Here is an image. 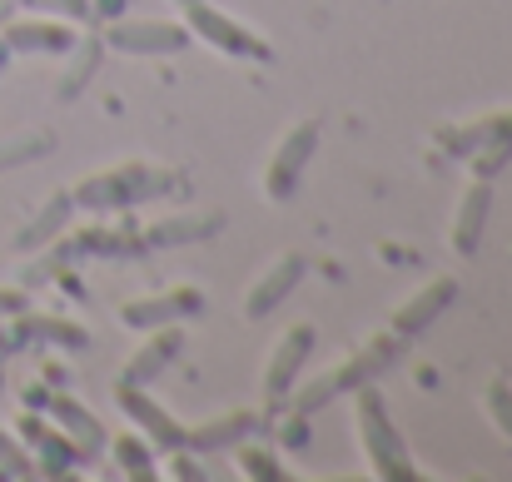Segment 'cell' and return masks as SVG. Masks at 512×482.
Returning <instances> with one entry per match:
<instances>
[{
  "label": "cell",
  "instance_id": "cell-5",
  "mask_svg": "<svg viewBox=\"0 0 512 482\" xmlns=\"http://www.w3.org/2000/svg\"><path fill=\"white\" fill-rule=\"evenodd\" d=\"M319 135H324L319 120H294V125L274 140V150H269V160H264V174H259V194H264L269 204L294 199L304 169H309L314 150H319Z\"/></svg>",
  "mask_w": 512,
  "mask_h": 482
},
{
  "label": "cell",
  "instance_id": "cell-2",
  "mask_svg": "<svg viewBox=\"0 0 512 482\" xmlns=\"http://www.w3.org/2000/svg\"><path fill=\"white\" fill-rule=\"evenodd\" d=\"M353 433H358V448H363V463H368V478L378 482H413L418 468L408 458V443L403 433L393 428L388 418V403L373 383L353 388Z\"/></svg>",
  "mask_w": 512,
  "mask_h": 482
},
{
  "label": "cell",
  "instance_id": "cell-12",
  "mask_svg": "<svg viewBox=\"0 0 512 482\" xmlns=\"http://www.w3.org/2000/svg\"><path fill=\"white\" fill-rule=\"evenodd\" d=\"M463 289H458V279L453 274H433V279H423V289H413L398 309H393V319L388 328L398 333V338H418L428 323L438 319V314H448L453 309V299H458Z\"/></svg>",
  "mask_w": 512,
  "mask_h": 482
},
{
  "label": "cell",
  "instance_id": "cell-4",
  "mask_svg": "<svg viewBox=\"0 0 512 482\" xmlns=\"http://www.w3.org/2000/svg\"><path fill=\"white\" fill-rule=\"evenodd\" d=\"M438 150L453 160H468L478 179H493L512 160V110H493L468 125H438Z\"/></svg>",
  "mask_w": 512,
  "mask_h": 482
},
{
  "label": "cell",
  "instance_id": "cell-1",
  "mask_svg": "<svg viewBox=\"0 0 512 482\" xmlns=\"http://www.w3.org/2000/svg\"><path fill=\"white\" fill-rule=\"evenodd\" d=\"M403 348H408V338H398L393 328H378V333H368L358 348H348L343 358H334L329 368H319V373H299L294 378V388H289V398H284V408H294V413H304V418H314L324 403H334L339 393H353V388H363V383H373V378H383L398 358H403Z\"/></svg>",
  "mask_w": 512,
  "mask_h": 482
},
{
  "label": "cell",
  "instance_id": "cell-9",
  "mask_svg": "<svg viewBox=\"0 0 512 482\" xmlns=\"http://www.w3.org/2000/svg\"><path fill=\"white\" fill-rule=\"evenodd\" d=\"M199 309H204V289H199V284H174L165 294H140V299L120 304V323L135 328V333H150V328L189 319V314H199Z\"/></svg>",
  "mask_w": 512,
  "mask_h": 482
},
{
  "label": "cell",
  "instance_id": "cell-25",
  "mask_svg": "<svg viewBox=\"0 0 512 482\" xmlns=\"http://www.w3.org/2000/svg\"><path fill=\"white\" fill-rule=\"evenodd\" d=\"M70 50H75V55H70V60H75V70L60 80V95H75V90L95 75V60H100L105 40H100V35H85V40H70Z\"/></svg>",
  "mask_w": 512,
  "mask_h": 482
},
{
  "label": "cell",
  "instance_id": "cell-33",
  "mask_svg": "<svg viewBox=\"0 0 512 482\" xmlns=\"http://www.w3.org/2000/svg\"><path fill=\"white\" fill-rule=\"evenodd\" d=\"M179 5H189V0H179Z\"/></svg>",
  "mask_w": 512,
  "mask_h": 482
},
{
  "label": "cell",
  "instance_id": "cell-22",
  "mask_svg": "<svg viewBox=\"0 0 512 482\" xmlns=\"http://www.w3.org/2000/svg\"><path fill=\"white\" fill-rule=\"evenodd\" d=\"M30 448H35V458H40V473H45V478H60V473H70L75 463H85V458H80V448H75L55 423H45V433H40Z\"/></svg>",
  "mask_w": 512,
  "mask_h": 482
},
{
  "label": "cell",
  "instance_id": "cell-21",
  "mask_svg": "<svg viewBox=\"0 0 512 482\" xmlns=\"http://www.w3.org/2000/svg\"><path fill=\"white\" fill-rule=\"evenodd\" d=\"M234 453V468H239V478L249 482H284V463H279V448H269V443H259V438H244V443H234L229 448Z\"/></svg>",
  "mask_w": 512,
  "mask_h": 482
},
{
  "label": "cell",
  "instance_id": "cell-8",
  "mask_svg": "<svg viewBox=\"0 0 512 482\" xmlns=\"http://www.w3.org/2000/svg\"><path fill=\"white\" fill-rule=\"evenodd\" d=\"M184 30L194 35V40H204V45H214V50H224V55H249V60H269V45L264 40H254L234 15H224V10H214L209 0H189L184 5Z\"/></svg>",
  "mask_w": 512,
  "mask_h": 482
},
{
  "label": "cell",
  "instance_id": "cell-18",
  "mask_svg": "<svg viewBox=\"0 0 512 482\" xmlns=\"http://www.w3.org/2000/svg\"><path fill=\"white\" fill-rule=\"evenodd\" d=\"M224 214H170V219H155L150 229H140L145 249H170V244H194V239H209L219 234Z\"/></svg>",
  "mask_w": 512,
  "mask_h": 482
},
{
  "label": "cell",
  "instance_id": "cell-13",
  "mask_svg": "<svg viewBox=\"0 0 512 482\" xmlns=\"http://www.w3.org/2000/svg\"><path fill=\"white\" fill-rule=\"evenodd\" d=\"M115 398H120V408H125V418L135 423V433H145L155 448H184V423L170 418V408L165 403H155L150 398V388H135V383H120L115 388Z\"/></svg>",
  "mask_w": 512,
  "mask_h": 482
},
{
  "label": "cell",
  "instance_id": "cell-14",
  "mask_svg": "<svg viewBox=\"0 0 512 482\" xmlns=\"http://www.w3.org/2000/svg\"><path fill=\"white\" fill-rule=\"evenodd\" d=\"M184 353V333H179V323H165V328H150L145 333V343L125 358V368H120V383H135V388H150L165 368H170L174 358Z\"/></svg>",
  "mask_w": 512,
  "mask_h": 482
},
{
  "label": "cell",
  "instance_id": "cell-19",
  "mask_svg": "<svg viewBox=\"0 0 512 482\" xmlns=\"http://www.w3.org/2000/svg\"><path fill=\"white\" fill-rule=\"evenodd\" d=\"M10 343H60V348H85L90 333L70 319H50V314H30L10 328Z\"/></svg>",
  "mask_w": 512,
  "mask_h": 482
},
{
  "label": "cell",
  "instance_id": "cell-32",
  "mask_svg": "<svg viewBox=\"0 0 512 482\" xmlns=\"http://www.w3.org/2000/svg\"><path fill=\"white\" fill-rule=\"evenodd\" d=\"M120 5H125V0H95V5H90V10H100V15H105V20H115V15H120Z\"/></svg>",
  "mask_w": 512,
  "mask_h": 482
},
{
  "label": "cell",
  "instance_id": "cell-10",
  "mask_svg": "<svg viewBox=\"0 0 512 482\" xmlns=\"http://www.w3.org/2000/svg\"><path fill=\"white\" fill-rule=\"evenodd\" d=\"M488 214H493V179H468L458 204H453V219H448V249L458 259H473L483 234H488Z\"/></svg>",
  "mask_w": 512,
  "mask_h": 482
},
{
  "label": "cell",
  "instance_id": "cell-20",
  "mask_svg": "<svg viewBox=\"0 0 512 482\" xmlns=\"http://www.w3.org/2000/svg\"><path fill=\"white\" fill-rule=\"evenodd\" d=\"M70 214H75V199H70V194H50V199L40 204V214L15 234V244H20V249H40V244L60 239L65 224H70Z\"/></svg>",
  "mask_w": 512,
  "mask_h": 482
},
{
  "label": "cell",
  "instance_id": "cell-11",
  "mask_svg": "<svg viewBox=\"0 0 512 482\" xmlns=\"http://www.w3.org/2000/svg\"><path fill=\"white\" fill-rule=\"evenodd\" d=\"M309 279V259L299 254V249H289V254H279L254 284H249V294H244V319L249 323H259V319H269L299 284Z\"/></svg>",
  "mask_w": 512,
  "mask_h": 482
},
{
  "label": "cell",
  "instance_id": "cell-3",
  "mask_svg": "<svg viewBox=\"0 0 512 482\" xmlns=\"http://www.w3.org/2000/svg\"><path fill=\"white\" fill-rule=\"evenodd\" d=\"M170 184H174V174H170V169H160V164L120 160V164H110V169L85 174V179L70 189V199H75V209L105 214V209H125V204L155 199V194H165Z\"/></svg>",
  "mask_w": 512,
  "mask_h": 482
},
{
  "label": "cell",
  "instance_id": "cell-23",
  "mask_svg": "<svg viewBox=\"0 0 512 482\" xmlns=\"http://www.w3.org/2000/svg\"><path fill=\"white\" fill-rule=\"evenodd\" d=\"M110 453H115V463H120L125 478H155V443H150L145 433H120V438H110Z\"/></svg>",
  "mask_w": 512,
  "mask_h": 482
},
{
  "label": "cell",
  "instance_id": "cell-6",
  "mask_svg": "<svg viewBox=\"0 0 512 482\" xmlns=\"http://www.w3.org/2000/svg\"><path fill=\"white\" fill-rule=\"evenodd\" d=\"M314 343H319V328H314V323H289V328L274 338V348H269V358H264V373H259V393H264L269 408H284V398H289L294 378L304 373Z\"/></svg>",
  "mask_w": 512,
  "mask_h": 482
},
{
  "label": "cell",
  "instance_id": "cell-30",
  "mask_svg": "<svg viewBox=\"0 0 512 482\" xmlns=\"http://www.w3.org/2000/svg\"><path fill=\"white\" fill-rule=\"evenodd\" d=\"M25 309V294L20 289H0V314H20Z\"/></svg>",
  "mask_w": 512,
  "mask_h": 482
},
{
  "label": "cell",
  "instance_id": "cell-16",
  "mask_svg": "<svg viewBox=\"0 0 512 482\" xmlns=\"http://www.w3.org/2000/svg\"><path fill=\"white\" fill-rule=\"evenodd\" d=\"M70 40H75V30L65 20H10L0 35V45L15 55H60V50H70Z\"/></svg>",
  "mask_w": 512,
  "mask_h": 482
},
{
  "label": "cell",
  "instance_id": "cell-24",
  "mask_svg": "<svg viewBox=\"0 0 512 482\" xmlns=\"http://www.w3.org/2000/svg\"><path fill=\"white\" fill-rule=\"evenodd\" d=\"M483 413H488V423H493V433L512 443V383L508 378H488V388H483Z\"/></svg>",
  "mask_w": 512,
  "mask_h": 482
},
{
  "label": "cell",
  "instance_id": "cell-26",
  "mask_svg": "<svg viewBox=\"0 0 512 482\" xmlns=\"http://www.w3.org/2000/svg\"><path fill=\"white\" fill-rule=\"evenodd\" d=\"M304 443H309V418L289 408V413L279 418V453H294V448H304Z\"/></svg>",
  "mask_w": 512,
  "mask_h": 482
},
{
  "label": "cell",
  "instance_id": "cell-27",
  "mask_svg": "<svg viewBox=\"0 0 512 482\" xmlns=\"http://www.w3.org/2000/svg\"><path fill=\"white\" fill-rule=\"evenodd\" d=\"M0 468H5V473H30V453H25L20 438H10V433H0Z\"/></svg>",
  "mask_w": 512,
  "mask_h": 482
},
{
  "label": "cell",
  "instance_id": "cell-31",
  "mask_svg": "<svg viewBox=\"0 0 512 482\" xmlns=\"http://www.w3.org/2000/svg\"><path fill=\"white\" fill-rule=\"evenodd\" d=\"M65 378H70V373H65V368H60V363H45V383H50V388H60V383H65Z\"/></svg>",
  "mask_w": 512,
  "mask_h": 482
},
{
  "label": "cell",
  "instance_id": "cell-17",
  "mask_svg": "<svg viewBox=\"0 0 512 482\" xmlns=\"http://www.w3.org/2000/svg\"><path fill=\"white\" fill-rule=\"evenodd\" d=\"M50 423L80 448V458H95L100 448H105V423L85 408V403H75V398H50Z\"/></svg>",
  "mask_w": 512,
  "mask_h": 482
},
{
  "label": "cell",
  "instance_id": "cell-29",
  "mask_svg": "<svg viewBox=\"0 0 512 482\" xmlns=\"http://www.w3.org/2000/svg\"><path fill=\"white\" fill-rule=\"evenodd\" d=\"M40 10H55V15H70V20H90V0H30Z\"/></svg>",
  "mask_w": 512,
  "mask_h": 482
},
{
  "label": "cell",
  "instance_id": "cell-7",
  "mask_svg": "<svg viewBox=\"0 0 512 482\" xmlns=\"http://www.w3.org/2000/svg\"><path fill=\"white\" fill-rule=\"evenodd\" d=\"M100 40L120 55H135V60H165V55L189 45V30L174 25V20H120L115 15Z\"/></svg>",
  "mask_w": 512,
  "mask_h": 482
},
{
  "label": "cell",
  "instance_id": "cell-15",
  "mask_svg": "<svg viewBox=\"0 0 512 482\" xmlns=\"http://www.w3.org/2000/svg\"><path fill=\"white\" fill-rule=\"evenodd\" d=\"M259 413L254 408H229V413H214V418H199L184 428V448L189 453H219V448H234L244 438L259 433Z\"/></svg>",
  "mask_w": 512,
  "mask_h": 482
},
{
  "label": "cell",
  "instance_id": "cell-28",
  "mask_svg": "<svg viewBox=\"0 0 512 482\" xmlns=\"http://www.w3.org/2000/svg\"><path fill=\"white\" fill-rule=\"evenodd\" d=\"M170 453H174V458L165 463V478H189V482L204 478V468L194 463V453H189V448H170Z\"/></svg>",
  "mask_w": 512,
  "mask_h": 482
}]
</instances>
